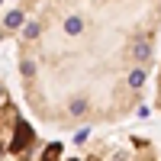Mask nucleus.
Returning a JSON list of instances; mask_svg holds the SVG:
<instances>
[{
	"label": "nucleus",
	"instance_id": "3",
	"mask_svg": "<svg viewBox=\"0 0 161 161\" xmlns=\"http://www.w3.org/2000/svg\"><path fill=\"white\" fill-rule=\"evenodd\" d=\"M87 155H97V158H116V155L119 158H158V148L139 136L119 132V136H106L97 145H90Z\"/></svg>",
	"mask_w": 161,
	"mask_h": 161
},
{
	"label": "nucleus",
	"instance_id": "4",
	"mask_svg": "<svg viewBox=\"0 0 161 161\" xmlns=\"http://www.w3.org/2000/svg\"><path fill=\"white\" fill-rule=\"evenodd\" d=\"M39 0H0V39L19 32V26L29 19Z\"/></svg>",
	"mask_w": 161,
	"mask_h": 161
},
{
	"label": "nucleus",
	"instance_id": "2",
	"mask_svg": "<svg viewBox=\"0 0 161 161\" xmlns=\"http://www.w3.org/2000/svg\"><path fill=\"white\" fill-rule=\"evenodd\" d=\"M36 148V136L19 119L16 106L10 103L7 87L0 84V155H29Z\"/></svg>",
	"mask_w": 161,
	"mask_h": 161
},
{
	"label": "nucleus",
	"instance_id": "5",
	"mask_svg": "<svg viewBox=\"0 0 161 161\" xmlns=\"http://www.w3.org/2000/svg\"><path fill=\"white\" fill-rule=\"evenodd\" d=\"M155 106H158V113H161V64H158V71H155Z\"/></svg>",
	"mask_w": 161,
	"mask_h": 161
},
{
	"label": "nucleus",
	"instance_id": "1",
	"mask_svg": "<svg viewBox=\"0 0 161 161\" xmlns=\"http://www.w3.org/2000/svg\"><path fill=\"white\" fill-rule=\"evenodd\" d=\"M161 39V0H39L19 26L29 110L55 129H100L142 106Z\"/></svg>",
	"mask_w": 161,
	"mask_h": 161
}]
</instances>
